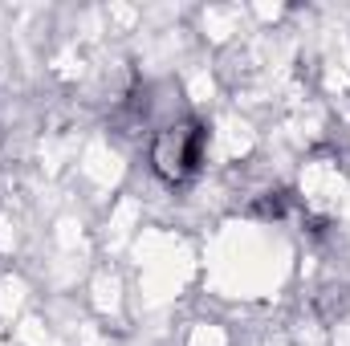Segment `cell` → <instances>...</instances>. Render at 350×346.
I'll list each match as a JSON object with an SVG mask.
<instances>
[{"label": "cell", "instance_id": "cell-1", "mask_svg": "<svg viewBox=\"0 0 350 346\" xmlns=\"http://www.w3.org/2000/svg\"><path fill=\"white\" fill-rule=\"evenodd\" d=\"M204 151H208V131L196 118H172L167 127H159L151 135V172L163 183L183 187L191 183L204 168Z\"/></svg>", "mask_w": 350, "mask_h": 346}]
</instances>
